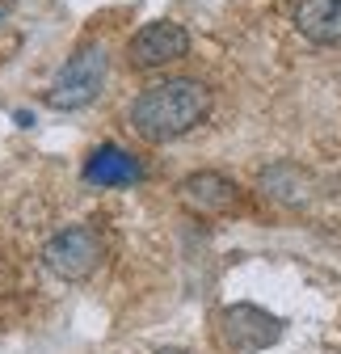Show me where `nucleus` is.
<instances>
[{"mask_svg": "<svg viewBox=\"0 0 341 354\" xmlns=\"http://www.w3.org/2000/svg\"><path fill=\"white\" fill-rule=\"evenodd\" d=\"M206 114H211V88L202 80L173 76V80L148 84L135 97L131 127H135V136L148 140V144H168V140L186 136V131H194Z\"/></svg>", "mask_w": 341, "mask_h": 354, "instance_id": "obj_1", "label": "nucleus"}, {"mask_svg": "<svg viewBox=\"0 0 341 354\" xmlns=\"http://www.w3.org/2000/svg\"><path fill=\"white\" fill-rule=\"evenodd\" d=\"M106 72H110V55H106L101 42L80 47V51L59 68V76L51 80L47 106H51V110H84V106H93V102L101 97V88H106Z\"/></svg>", "mask_w": 341, "mask_h": 354, "instance_id": "obj_2", "label": "nucleus"}, {"mask_svg": "<svg viewBox=\"0 0 341 354\" xmlns=\"http://www.w3.org/2000/svg\"><path fill=\"white\" fill-rule=\"evenodd\" d=\"M106 249H101V236L93 228H64L47 241V249H42V266L64 279V283H84V279H93V270L101 266Z\"/></svg>", "mask_w": 341, "mask_h": 354, "instance_id": "obj_3", "label": "nucleus"}, {"mask_svg": "<svg viewBox=\"0 0 341 354\" xmlns=\"http://www.w3.org/2000/svg\"><path fill=\"white\" fill-rule=\"evenodd\" d=\"M282 321L257 304H232L220 313V333L232 350H266L282 337Z\"/></svg>", "mask_w": 341, "mask_h": 354, "instance_id": "obj_4", "label": "nucleus"}, {"mask_svg": "<svg viewBox=\"0 0 341 354\" xmlns=\"http://www.w3.org/2000/svg\"><path fill=\"white\" fill-rule=\"evenodd\" d=\"M186 51H190V34H186L177 21H152V26H144V30L131 38V47H126V55H131L135 68L177 64Z\"/></svg>", "mask_w": 341, "mask_h": 354, "instance_id": "obj_5", "label": "nucleus"}, {"mask_svg": "<svg viewBox=\"0 0 341 354\" xmlns=\"http://www.w3.org/2000/svg\"><path fill=\"white\" fill-rule=\"evenodd\" d=\"M177 194L198 215H224V211H232L240 203L236 182H232V177H224V173H190L186 182L177 186Z\"/></svg>", "mask_w": 341, "mask_h": 354, "instance_id": "obj_6", "label": "nucleus"}, {"mask_svg": "<svg viewBox=\"0 0 341 354\" xmlns=\"http://www.w3.org/2000/svg\"><path fill=\"white\" fill-rule=\"evenodd\" d=\"M295 30L316 47H341V0H295Z\"/></svg>", "mask_w": 341, "mask_h": 354, "instance_id": "obj_7", "label": "nucleus"}, {"mask_svg": "<svg viewBox=\"0 0 341 354\" xmlns=\"http://www.w3.org/2000/svg\"><path fill=\"white\" fill-rule=\"evenodd\" d=\"M139 160L131 152H122L114 144H101L89 160H84V182L89 186H131L139 182Z\"/></svg>", "mask_w": 341, "mask_h": 354, "instance_id": "obj_8", "label": "nucleus"}, {"mask_svg": "<svg viewBox=\"0 0 341 354\" xmlns=\"http://www.w3.org/2000/svg\"><path fill=\"white\" fill-rule=\"evenodd\" d=\"M160 354H186V350H160Z\"/></svg>", "mask_w": 341, "mask_h": 354, "instance_id": "obj_9", "label": "nucleus"}]
</instances>
